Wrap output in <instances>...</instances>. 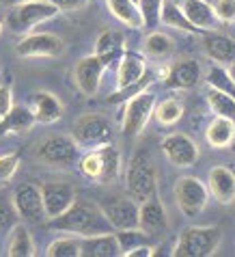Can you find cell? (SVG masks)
Returning a JSON list of instances; mask_svg holds the SVG:
<instances>
[{
  "mask_svg": "<svg viewBox=\"0 0 235 257\" xmlns=\"http://www.w3.org/2000/svg\"><path fill=\"white\" fill-rule=\"evenodd\" d=\"M48 227L54 229V231H61V233L78 235V238H87V235H97V233L112 231L110 223L106 220V216L102 214L97 203L78 201V199L63 214L50 218Z\"/></svg>",
  "mask_w": 235,
  "mask_h": 257,
  "instance_id": "obj_1",
  "label": "cell"
},
{
  "mask_svg": "<svg viewBox=\"0 0 235 257\" xmlns=\"http://www.w3.org/2000/svg\"><path fill=\"white\" fill-rule=\"evenodd\" d=\"M78 167H80L82 175L93 184H112L121 175V152L112 143L89 149L80 158Z\"/></svg>",
  "mask_w": 235,
  "mask_h": 257,
  "instance_id": "obj_2",
  "label": "cell"
},
{
  "mask_svg": "<svg viewBox=\"0 0 235 257\" xmlns=\"http://www.w3.org/2000/svg\"><path fill=\"white\" fill-rule=\"evenodd\" d=\"M125 190L136 203L153 197L158 192V171L149 152H138L127 164L125 171Z\"/></svg>",
  "mask_w": 235,
  "mask_h": 257,
  "instance_id": "obj_3",
  "label": "cell"
},
{
  "mask_svg": "<svg viewBox=\"0 0 235 257\" xmlns=\"http://www.w3.org/2000/svg\"><path fill=\"white\" fill-rule=\"evenodd\" d=\"M222 231L220 227H186L173 248L175 257H211L218 251Z\"/></svg>",
  "mask_w": 235,
  "mask_h": 257,
  "instance_id": "obj_4",
  "label": "cell"
},
{
  "mask_svg": "<svg viewBox=\"0 0 235 257\" xmlns=\"http://www.w3.org/2000/svg\"><path fill=\"white\" fill-rule=\"evenodd\" d=\"M59 13L61 11L56 9L50 0H31V3L11 7L9 16H7V26L16 35H26V33H31L35 26L56 18Z\"/></svg>",
  "mask_w": 235,
  "mask_h": 257,
  "instance_id": "obj_5",
  "label": "cell"
},
{
  "mask_svg": "<svg viewBox=\"0 0 235 257\" xmlns=\"http://www.w3.org/2000/svg\"><path fill=\"white\" fill-rule=\"evenodd\" d=\"M158 97L155 93H151L149 89L140 91L134 97L125 99V108H123V121H121V130L127 139H134L145 130L149 119L153 117V108Z\"/></svg>",
  "mask_w": 235,
  "mask_h": 257,
  "instance_id": "obj_6",
  "label": "cell"
},
{
  "mask_svg": "<svg viewBox=\"0 0 235 257\" xmlns=\"http://www.w3.org/2000/svg\"><path fill=\"white\" fill-rule=\"evenodd\" d=\"M71 137L78 143V147L95 149L112 143L115 130H112L110 119H106L104 115H82L74 123Z\"/></svg>",
  "mask_w": 235,
  "mask_h": 257,
  "instance_id": "obj_7",
  "label": "cell"
},
{
  "mask_svg": "<svg viewBox=\"0 0 235 257\" xmlns=\"http://www.w3.org/2000/svg\"><path fill=\"white\" fill-rule=\"evenodd\" d=\"M175 201H177V208L181 210L183 216L188 218H194L198 216L205 205L209 201V190H207V184L201 182L198 177H179L175 184Z\"/></svg>",
  "mask_w": 235,
  "mask_h": 257,
  "instance_id": "obj_8",
  "label": "cell"
},
{
  "mask_svg": "<svg viewBox=\"0 0 235 257\" xmlns=\"http://www.w3.org/2000/svg\"><path fill=\"white\" fill-rule=\"evenodd\" d=\"M78 143L74 137H65V134H56V137L46 139L41 145L37 147V160L48 164V167H56V169H69L78 162Z\"/></svg>",
  "mask_w": 235,
  "mask_h": 257,
  "instance_id": "obj_9",
  "label": "cell"
},
{
  "mask_svg": "<svg viewBox=\"0 0 235 257\" xmlns=\"http://www.w3.org/2000/svg\"><path fill=\"white\" fill-rule=\"evenodd\" d=\"M97 205L115 231L138 227V203L132 197H108Z\"/></svg>",
  "mask_w": 235,
  "mask_h": 257,
  "instance_id": "obj_10",
  "label": "cell"
},
{
  "mask_svg": "<svg viewBox=\"0 0 235 257\" xmlns=\"http://www.w3.org/2000/svg\"><path fill=\"white\" fill-rule=\"evenodd\" d=\"M13 208L18 212V218L26 220V223H44L46 210H44V199H41V190L35 184H20L13 190L11 199Z\"/></svg>",
  "mask_w": 235,
  "mask_h": 257,
  "instance_id": "obj_11",
  "label": "cell"
},
{
  "mask_svg": "<svg viewBox=\"0 0 235 257\" xmlns=\"http://www.w3.org/2000/svg\"><path fill=\"white\" fill-rule=\"evenodd\" d=\"M108 65H110V61L104 59V56H97V54L80 59L74 67V80L78 84V89L89 97L95 95L99 91V84H102V74Z\"/></svg>",
  "mask_w": 235,
  "mask_h": 257,
  "instance_id": "obj_12",
  "label": "cell"
},
{
  "mask_svg": "<svg viewBox=\"0 0 235 257\" xmlns=\"http://www.w3.org/2000/svg\"><path fill=\"white\" fill-rule=\"evenodd\" d=\"M65 50V44L54 33H33L18 41L16 52L24 59H39V56H59Z\"/></svg>",
  "mask_w": 235,
  "mask_h": 257,
  "instance_id": "obj_13",
  "label": "cell"
},
{
  "mask_svg": "<svg viewBox=\"0 0 235 257\" xmlns=\"http://www.w3.org/2000/svg\"><path fill=\"white\" fill-rule=\"evenodd\" d=\"M162 152H164L166 160L175 167H192L196 160H198V147L196 143L192 141V137L183 132H175V134H168V137L162 139Z\"/></svg>",
  "mask_w": 235,
  "mask_h": 257,
  "instance_id": "obj_14",
  "label": "cell"
},
{
  "mask_svg": "<svg viewBox=\"0 0 235 257\" xmlns=\"http://www.w3.org/2000/svg\"><path fill=\"white\" fill-rule=\"evenodd\" d=\"M39 190H41V199H44L46 218L59 216L76 201V188L67 182H44Z\"/></svg>",
  "mask_w": 235,
  "mask_h": 257,
  "instance_id": "obj_15",
  "label": "cell"
},
{
  "mask_svg": "<svg viewBox=\"0 0 235 257\" xmlns=\"http://www.w3.org/2000/svg\"><path fill=\"white\" fill-rule=\"evenodd\" d=\"M138 229L145 231L149 238H158V235L166 233L168 218H166V210L158 199V195L138 203Z\"/></svg>",
  "mask_w": 235,
  "mask_h": 257,
  "instance_id": "obj_16",
  "label": "cell"
},
{
  "mask_svg": "<svg viewBox=\"0 0 235 257\" xmlns=\"http://www.w3.org/2000/svg\"><path fill=\"white\" fill-rule=\"evenodd\" d=\"M201 80H203V69L198 65V61L183 59V61H177L173 65H168V74L164 78V84L168 89L188 91V89H194Z\"/></svg>",
  "mask_w": 235,
  "mask_h": 257,
  "instance_id": "obj_17",
  "label": "cell"
},
{
  "mask_svg": "<svg viewBox=\"0 0 235 257\" xmlns=\"http://www.w3.org/2000/svg\"><path fill=\"white\" fill-rule=\"evenodd\" d=\"M209 195L222 205L235 203V173L226 167H213L207 173Z\"/></svg>",
  "mask_w": 235,
  "mask_h": 257,
  "instance_id": "obj_18",
  "label": "cell"
},
{
  "mask_svg": "<svg viewBox=\"0 0 235 257\" xmlns=\"http://www.w3.org/2000/svg\"><path fill=\"white\" fill-rule=\"evenodd\" d=\"M147 74V63L145 56L138 52H121L119 56V67H117V89H125L130 84L138 82L142 76Z\"/></svg>",
  "mask_w": 235,
  "mask_h": 257,
  "instance_id": "obj_19",
  "label": "cell"
},
{
  "mask_svg": "<svg viewBox=\"0 0 235 257\" xmlns=\"http://www.w3.org/2000/svg\"><path fill=\"white\" fill-rule=\"evenodd\" d=\"M181 11L196 31H216L220 24L216 13H213V7L207 0H183Z\"/></svg>",
  "mask_w": 235,
  "mask_h": 257,
  "instance_id": "obj_20",
  "label": "cell"
},
{
  "mask_svg": "<svg viewBox=\"0 0 235 257\" xmlns=\"http://www.w3.org/2000/svg\"><path fill=\"white\" fill-rule=\"evenodd\" d=\"M80 255L82 257H117L121 255V246L117 233H97L87 235L80 240Z\"/></svg>",
  "mask_w": 235,
  "mask_h": 257,
  "instance_id": "obj_21",
  "label": "cell"
},
{
  "mask_svg": "<svg viewBox=\"0 0 235 257\" xmlns=\"http://www.w3.org/2000/svg\"><path fill=\"white\" fill-rule=\"evenodd\" d=\"M33 115H35V121L39 123H54L63 117V104L61 99L56 97L54 93L50 91H37L33 95Z\"/></svg>",
  "mask_w": 235,
  "mask_h": 257,
  "instance_id": "obj_22",
  "label": "cell"
},
{
  "mask_svg": "<svg viewBox=\"0 0 235 257\" xmlns=\"http://www.w3.org/2000/svg\"><path fill=\"white\" fill-rule=\"evenodd\" d=\"M205 141H207L213 149L231 147L235 141V121L229 117L213 115L211 123L207 125V130H205Z\"/></svg>",
  "mask_w": 235,
  "mask_h": 257,
  "instance_id": "obj_23",
  "label": "cell"
},
{
  "mask_svg": "<svg viewBox=\"0 0 235 257\" xmlns=\"http://www.w3.org/2000/svg\"><path fill=\"white\" fill-rule=\"evenodd\" d=\"M203 52L216 63H233L235 61V41L226 35L211 33L203 39Z\"/></svg>",
  "mask_w": 235,
  "mask_h": 257,
  "instance_id": "obj_24",
  "label": "cell"
},
{
  "mask_svg": "<svg viewBox=\"0 0 235 257\" xmlns=\"http://www.w3.org/2000/svg\"><path fill=\"white\" fill-rule=\"evenodd\" d=\"M35 125V115L26 106H13L0 119V134H24Z\"/></svg>",
  "mask_w": 235,
  "mask_h": 257,
  "instance_id": "obj_25",
  "label": "cell"
},
{
  "mask_svg": "<svg viewBox=\"0 0 235 257\" xmlns=\"http://www.w3.org/2000/svg\"><path fill=\"white\" fill-rule=\"evenodd\" d=\"M35 253V242L28 227L22 223H16L11 227L9 242H7V255L9 257H33Z\"/></svg>",
  "mask_w": 235,
  "mask_h": 257,
  "instance_id": "obj_26",
  "label": "cell"
},
{
  "mask_svg": "<svg viewBox=\"0 0 235 257\" xmlns=\"http://www.w3.org/2000/svg\"><path fill=\"white\" fill-rule=\"evenodd\" d=\"M106 7L108 11L115 16L121 24L130 26V28H142V16L140 9L134 0H106Z\"/></svg>",
  "mask_w": 235,
  "mask_h": 257,
  "instance_id": "obj_27",
  "label": "cell"
},
{
  "mask_svg": "<svg viewBox=\"0 0 235 257\" xmlns=\"http://www.w3.org/2000/svg\"><path fill=\"white\" fill-rule=\"evenodd\" d=\"M173 52H175V41L170 39L168 35L158 33V31L147 35V39H145V54L147 56L164 61V59H170Z\"/></svg>",
  "mask_w": 235,
  "mask_h": 257,
  "instance_id": "obj_28",
  "label": "cell"
},
{
  "mask_svg": "<svg viewBox=\"0 0 235 257\" xmlns=\"http://www.w3.org/2000/svg\"><path fill=\"white\" fill-rule=\"evenodd\" d=\"M160 22L164 26H170V28H177V31H183V33H198L194 26L188 22V18L183 16L181 7L170 3V0H164L162 3V11H160Z\"/></svg>",
  "mask_w": 235,
  "mask_h": 257,
  "instance_id": "obj_29",
  "label": "cell"
},
{
  "mask_svg": "<svg viewBox=\"0 0 235 257\" xmlns=\"http://www.w3.org/2000/svg\"><path fill=\"white\" fill-rule=\"evenodd\" d=\"M153 117L160 125H175V123H179L183 117V104L175 97H166V99H162L160 104L155 102Z\"/></svg>",
  "mask_w": 235,
  "mask_h": 257,
  "instance_id": "obj_30",
  "label": "cell"
},
{
  "mask_svg": "<svg viewBox=\"0 0 235 257\" xmlns=\"http://www.w3.org/2000/svg\"><path fill=\"white\" fill-rule=\"evenodd\" d=\"M121 52H123V37L115 31H104L95 41V52L97 56H104V59H119Z\"/></svg>",
  "mask_w": 235,
  "mask_h": 257,
  "instance_id": "obj_31",
  "label": "cell"
},
{
  "mask_svg": "<svg viewBox=\"0 0 235 257\" xmlns=\"http://www.w3.org/2000/svg\"><path fill=\"white\" fill-rule=\"evenodd\" d=\"M207 106L213 115L218 117H229L235 121V97L224 93V91L218 89H209L207 93Z\"/></svg>",
  "mask_w": 235,
  "mask_h": 257,
  "instance_id": "obj_32",
  "label": "cell"
},
{
  "mask_svg": "<svg viewBox=\"0 0 235 257\" xmlns=\"http://www.w3.org/2000/svg\"><path fill=\"white\" fill-rule=\"evenodd\" d=\"M46 255L48 257H80V240L78 238H59L48 244Z\"/></svg>",
  "mask_w": 235,
  "mask_h": 257,
  "instance_id": "obj_33",
  "label": "cell"
},
{
  "mask_svg": "<svg viewBox=\"0 0 235 257\" xmlns=\"http://www.w3.org/2000/svg\"><path fill=\"white\" fill-rule=\"evenodd\" d=\"M205 82H207L211 89L224 91V93H229V95H233V97H235V82L231 80L229 71H226L224 67L213 65V67L207 71V76H205Z\"/></svg>",
  "mask_w": 235,
  "mask_h": 257,
  "instance_id": "obj_34",
  "label": "cell"
},
{
  "mask_svg": "<svg viewBox=\"0 0 235 257\" xmlns=\"http://www.w3.org/2000/svg\"><path fill=\"white\" fill-rule=\"evenodd\" d=\"M117 240H119V246H121V255L132 251L134 246H140V244H149V235L142 231V229H121L117 231Z\"/></svg>",
  "mask_w": 235,
  "mask_h": 257,
  "instance_id": "obj_35",
  "label": "cell"
},
{
  "mask_svg": "<svg viewBox=\"0 0 235 257\" xmlns=\"http://www.w3.org/2000/svg\"><path fill=\"white\" fill-rule=\"evenodd\" d=\"M164 0H138V9L142 16V24L147 28H153L160 22V11Z\"/></svg>",
  "mask_w": 235,
  "mask_h": 257,
  "instance_id": "obj_36",
  "label": "cell"
},
{
  "mask_svg": "<svg viewBox=\"0 0 235 257\" xmlns=\"http://www.w3.org/2000/svg\"><path fill=\"white\" fill-rule=\"evenodd\" d=\"M151 82H153V78L145 74L138 82H134V84H130V87H125V89H117L115 93H112V95L108 97V102H112V104H117V102H125V99H130V97H134L136 93H140V91H145Z\"/></svg>",
  "mask_w": 235,
  "mask_h": 257,
  "instance_id": "obj_37",
  "label": "cell"
},
{
  "mask_svg": "<svg viewBox=\"0 0 235 257\" xmlns=\"http://www.w3.org/2000/svg\"><path fill=\"white\" fill-rule=\"evenodd\" d=\"M20 167V156L18 154H7L0 156V184L9 182Z\"/></svg>",
  "mask_w": 235,
  "mask_h": 257,
  "instance_id": "obj_38",
  "label": "cell"
},
{
  "mask_svg": "<svg viewBox=\"0 0 235 257\" xmlns=\"http://www.w3.org/2000/svg\"><path fill=\"white\" fill-rule=\"evenodd\" d=\"M213 13H216L218 22L233 24L235 22V0H216V5H213Z\"/></svg>",
  "mask_w": 235,
  "mask_h": 257,
  "instance_id": "obj_39",
  "label": "cell"
},
{
  "mask_svg": "<svg viewBox=\"0 0 235 257\" xmlns=\"http://www.w3.org/2000/svg\"><path fill=\"white\" fill-rule=\"evenodd\" d=\"M18 223V212L13 208V203H0V235L11 231V227Z\"/></svg>",
  "mask_w": 235,
  "mask_h": 257,
  "instance_id": "obj_40",
  "label": "cell"
},
{
  "mask_svg": "<svg viewBox=\"0 0 235 257\" xmlns=\"http://www.w3.org/2000/svg\"><path fill=\"white\" fill-rule=\"evenodd\" d=\"M13 108V91L11 84H0V119Z\"/></svg>",
  "mask_w": 235,
  "mask_h": 257,
  "instance_id": "obj_41",
  "label": "cell"
},
{
  "mask_svg": "<svg viewBox=\"0 0 235 257\" xmlns=\"http://www.w3.org/2000/svg\"><path fill=\"white\" fill-rule=\"evenodd\" d=\"M59 11H78L82 7H87L91 0H50Z\"/></svg>",
  "mask_w": 235,
  "mask_h": 257,
  "instance_id": "obj_42",
  "label": "cell"
},
{
  "mask_svg": "<svg viewBox=\"0 0 235 257\" xmlns=\"http://www.w3.org/2000/svg\"><path fill=\"white\" fill-rule=\"evenodd\" d=\"M125 257H151L155 255V246L153 244H140V246H134L132 251L123 253Z\"/></svg>",
  "mask_w": 235,
  "mask_h": 257,
  "instance_id": "obj_43",
  "label": "cell"
},
{
  "mask_svg": "<svg viewBox=\"0 0 235 257\" xmlns=\"http://www.w3.org/2000/svg\"><path fill=\"white\" fill-rule=\"evenodd\" d=\"M22 3H31V0H5V5H9V7H16V5H22Z\"/></svg>",
  "mask_w": 235,
  "mask_h": 257,
  "instance_id": "obj_44",
  "label": "cell"
},
{
  "mask_svg": "<svg viewBox=\"0 0 235 257\" xmlns=\"http://www.w3.org/2000/svg\"><path fill=\"white\" fill-rule=\"evenodd\" d=\"M229 76H231V80L235 82V61H233V65H231V69H229Z\"/></svg>",
  "mask_w": 235,
  "mask_h": 257,
  "instance_id": "obj_45",
  "label": "cell"
},
{
  "mask_svg": "<svg viewBox=\"0 0 235 257\" xmlns=\"http://www.w3.org/2000/svg\"><path fill=\"white\" fill-rule=\"evenodd\" d=\"M3 28H5V26H3V22H0V35H3Z\"/></svg>",
  "mask_w": 235,
  "mask_h": 257,
  "instance_id": "obj_46",
  "label": "cell"
},
{
  "mask_svg": "<svg viewBox=\"0 0 235 257\" xmlns=\"http://www.w3.org/2000/svg\"><path fill=\"white\" fill-rule=\"evenodd\" d=\"M134 3H136V5H138V0H134Z\"/></svg>",
  "mask_w": 235,
  "mask_h": 257,
  "instance_id": "obj_47",
  "label": "cell"
}]
</instances>
